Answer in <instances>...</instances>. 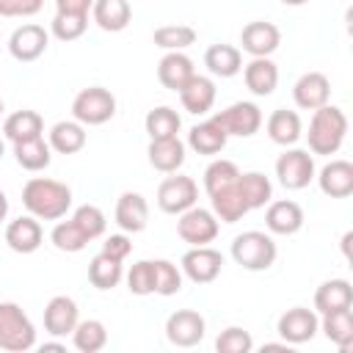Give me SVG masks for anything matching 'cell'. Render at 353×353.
Segmentation results:
<instances>
[{"label": "cell", "mask_w": 353, "mask_h": 353, "mask_svg": "<svg viewBox=\"0 0 353 353\" xmlns=\"http://www.w3.org/2000/svg\"><path fill=\"white\" fill-rule=\"evenodd\" d=\"M210 201H212L215 218L223 221V223H234V221H240V218L248 212V201L243 199V190H240L237 179H234L232 185H226V188L210 193Z\"/></svg>", "instance_id": "cb8c5ba5"}, {"label": "cell", "mask_w": 353, "mask_h": 353, "mask_svg": "<svg viewBox=\"0 0 353 353\" xmlns=\"http://www.w3.org/2000/svg\"><path fill=\"white\" fill-rule=\"evenodd\" d=\"M199 199V188L190 176L176 174V176H165L157 188V207L168 215H179L185 210H190Z\"/></svg>", "instance_id": "ba28073f"}, {"label": "cell", "mask_w": 353, "mask_h": 353, "mask_svg": "<svg viewBox=\"0 0 353 353\" xmlns=\"http://www.w3.org/2000/svg\"><path fill=\"white\" fill-rule=\"evenodd\" d=\"M149 163L163 174H174L185 163V143L179 138H160L149 143Z\"/></svg>", "instance_id": "f546056e"}, {"label": "cell", "mask_w": 353, "mask_h": 353, "mask_svg": "<svg viewBox=\"0 0 353 353\" xmlns=\"http://www.w3.org/2000/svg\"><path fill=\"white\" fill-rule=\"evenodd\" d=\"M215 350H218V353H251V350H254V339H251V334H248L245 328L229 325V328H223V331L218 334Z\"/></svg>", "instance_id": "f6af8a7d"}, {"label": "cell", "mask_w": 353, "mask_h": 353, "mask_svg": "<svg viewBox=\"0 0 353 353\" xmlns=\"http://www.w3.org/2000/svg\"><path fill=\"white\" fill-rule=\"evenodd\" d=\"M237 176H240V168L232 160H223V157L212 160L207 165V171H204V190H207V196L221 190V188H226V185H232Z\"/></svg>", "instance_id": "60d3db41"}, {"label": "cell", "mask_w": 353, "mask_h": 353, "mask_svg": "<svg viewBox=\"0 0 353 353\" xmlns=\"http://www.w3.org/2000/svg\"><path fill=\"white\" fill-rule=\"evenodd\" d=\"M265 226L273 234H295L303 226V210L298 201L281 199V201H268L265 212Z\"/></svg>", "instance_id": "d6986e66"}, {"label": "cell", "mask_w": 353, "mask_h": 353, "mask_svg": "<svg viewBox=\"0 0 353 353\" xmlns=\"http://www.w3.org/2000/svg\"><path fill=\"white\" fill-rule=\"evenodd\" d=\"M212 121L226 132V135H237V138H251L254 132H259L262 127V110L254 102H234L226 110L215 113Z\"/></svg>", "instance_id": "9c48e42d"}, {"label": "cell", "mask_w": 353, "mask_h": 353, "mask_svg": "<svg viewBox=\"0 0 353 353\" xmlns=\"http://www.w3.org/2000/svg\"><path fill=\"white\" fill-rule=\"evenodd\" d=\"M320 328L334 345H339L342 350H350V345H353V312L350 309L325 312L320 320Z\"/></svg>", "instance_id": "836d02e7"}, {"label": "cell", "mask_w": 353, "mask_h": 353, "mask_svg": "<svg viewBox=\"0 0 353 353\" xmlns=\"http://www.w3.org/2000/svg\"><path fill=\"white\" fill-rule=\"evenodd\" d=\"M328 97H331V83L323 72H306L292 85V99L301 110H317L328 105Z\"/></svg>", "instance_id": "9a60e30c"}, {"label": "cell", "mask_w": 353, "mask_h": 353, "mask_svg": "<svg viewBox=\"0 0 353 353\" xmlns=\"http://www.w3.org/2000/svg\"><path fill=\"white\" fill-rule=\"evenodd\" d=\"M347 135V116L336 105H323L312 113L309 121V152L312 154H336Z\"/></svg>", "instance_id": "7a4b0ae2"}, {"label": "cell", "mask_w": 353, "mask_h": 353, "mask_svg": "<svg viewBox=\"0 0 353 353\" xmlns=\"http://www.w3.org/2000/svg\"><path fill=\"white\" fill-rule=\"evenodd\" d=\"M124 276V268L119 259L108 256V254H97L91 262H88V281L97 287V290H113Z\"/></svg>", "instance_id": "e575fe53"}, {"label": "cell", "mask_w": 353, "mask_h": 353, "mask_svg": "<svg viewBox=\"0 0 353 353\" xmlns=\"http://www.w3.org/2000/svg\"><path fill=\"white\" fill-rule=\"evenodd\" d=\"M94 0H55V14H88Z\"/></svg>", "instance_id": "681fc988"}, {"label": "cell", "mask_w": 353, "mask_h": 353, "mask_svg": "<svg viewBox=\"0 0 353 353\" xmlns=\"http://www.w3.org/2000/svg\"><path fill=\"white\" fill-rule=\"evenodd\" d=\"M193 74H196L193 61H190L182 50L165 52V55L160 58V63H157V80H160L163 88H168V91H179Z\"/></svg>", "instance_id": "44dd1931"}, {"label": "cell", "mask_w": 353, "mask_h": 353, "mask_svg": "<svg viewBox=\"0 0 353 353\" xmlns=\"http://www.w3.org/2000/svg\"><path fill=\"white\" fill-rule=\"evenodd\" d=\"M41 6L44 0H0V17H33Z\"/></svg>", "instance_id": "7dc6e473"}, {"label": "cell", "mask_w": 353, "mask_h": 353, "mask_svg": "<svg viewBox=\"0 0 353 353\" xmlns=\"http://www.w3.org/2000/svg\"><path fill=\"white\" fill-rule=\"evenodd\" d=\"M152 39H154V44H157L160 50L174 52V50L190 47V44L196 41V30H193L190 25H163V28L154 30Z\"/></svg>", "instance_id": "ab89813d"}, {"label": "cell", "mask_w": 353, "mask_h": 353, "mask_svg": "<svg viewBox=\"0 0 353 353\" xmlns=\"http://www.w3.org/2000/svg\"><path fill=\"white\" fill-rule=\"evenodd\" d=\"M240 44L251 58H270V52H276L279 44H281V33H279V28L273 22L256 19V22H248L243 28Z\"/></svg>", "instance_id": "4fadbf2b"}, {"label": "cell", "mask_w": 353, "mask_h": 353, "mask_svg": "<svg viewBox=\"0 0 353 353\" xmlns=\"http://www.w3.org/2000/svg\"><path fill=\"white\" fill-rule=\"evenodd\" d=\"M130 251H132V240L127 234H110L102 243V254H108V256H113L119 262H124L130 256Z\"/></svg>", "instance_id": "c3c4849f"}, {"label": "cell", "mask_w": 353, "mask_h": 353, "mask_svg": "<svg viewBox=\"0 0 353 353\" xmlns=\"http://www.w3.org/2000/svg\"><path fill=\"white\" fill-rule=\"evenodd\" d=\"M276 243L265 232H243L232 240V259L245 270H268L276 262Z\"/></svg>", "instance_id": "277c9868"}, {"label": "cell", "mask_w": 353, "mask_h": 353, "mask_svg": "<svg viewBox=\"0 0 353 353\" xmlns=\"http://www.w3.org/2000/svg\"><path fill=\"white\" fill-rule=\"evenodd\" d=\"M204 66L215 77H234L237 72H243V52L232 44H212L204 52Z\"/></svg>", "instance_id": "83f0119b"}, {"label": "cell", "mask_w": 353, "mask_h": 353, "mask_svg": "<svg viewBox=\"0 0 353 353\" xmlns=\"http://www.w3.org/2000/svg\"><path fill=\"white\" fill-rule=\"evenodd\" d=\"M218 218L212 210H204V207H190L185 212H179V221H176V234L188 243V245H210L215 237H218Z\"/></svg>", "instance_id": "8992f818"}, {"label": "cell", "mask_w": 353, "mask_h": 353, "mask_svg": "<svg viewBox=\"0 0 353 353\" xmlns=\"http://www.w3.org/2000/svg\"><path fill=\"white\" fill-rule=\"evenodd\" d=\"M91 11H94V22L108 33L124 30L132 19L130 0H94Z\"/></svg>", "instance_id": "4316f807"}, {"label": "cell", "mask_w": 353, "mask_h": 353, "mask_svg": "<svg viewBox=\"0 0 353 353\" xmlns=\"http://www.w3.org/2000/svg\"><path fill=\"white\" fill-rule=\"evenodd\" d=\"M6 215H8V199H6V193L0 190V221H6Z\"/></svg>", "instance_id": "f907efd6"}, {"label": "cell", "mask_w": 353, "mask_h": 353, "mask_svg": "<svg viewBox=\"0 0 353 353\" xmlns=\"http://www.w3.org/2000/svg\"><path fill=\"white\" fill-rule=\"evenodd\" d=\"M50 240H52V245L58 248V251H66V254H77V251H83L91 240L80 232V226L69 218V221H58L55 226H52V232H50Z\"/></svg>", "instance_id": "f35d334b"}, {"label": "cell", "mask_w": 353, "mask_h": 353, "mask_svg": "<svg viewBox=\"0 0 353 353\" xmlns=\"http://www.w3.org/2000/svg\"><path fill=\"white\" fill-rule=\"evenodd\" d=\"M47 41H50L47 30H44L41 25L28 22V25H22V28H17V30L11 33V39H8V52H11L17 61L30 63V61H36V58L44 55Z\"/></svg>", "instance_id": "5bb4252c"}, {"label": "cell", "mask_w": 353, "mask_h": 353, "mask_svg": "<svg viewBox=\"0 0 353 353\" xmlns=\"http://www.w3.org/2000/svg\"><path fill=\"white\" fill-rule=\"evenodd\" d=\"M72 342L80 353H97L108 345V328L99 320H77L72 331Z\"/></svg>", "instance_id": "74e56055"}, {"label": "cell", "mask_w": 353, "mask_h": 353, "mask_svg": "<svg viewBox=\"0 0 353 353\" xmlns=\"http://www.w3.org/2000/svg\"><path fill=\"white\" fill-rule=\"evenodd\" d=\"M22 204L39 221H61L72 207V190L58 179L33 176L22 188Z\"/></svg>", "instance_id": "6da1fadb"}, {"label": "cell", "mask_w": 353, "mask_h": 353, "mask_svg": "<svg viewBox=\"0 0 353 353\" xmlns=\"http://www.w3.org/2000/svg\"><path fill=\"white\" fill-rule=\"evenodd\" d=\"M0 116H3V99H0Z\"/></svg>", "instance_id": "9f6ffc18"}, {"label": "cell", "mask_w": 353, "mask_h": 353, "mask_svg": "<svg viewBox=\"0 0 353 353\" xmlns=\"http://www.w3.org/2000/svg\"><path fill=\"white\" fill-rule=\"evenodd\" d=\"M265 130H268V138L279 146H292L301 135H303V127H301V116L295 110H287V108H279L268 116L265 121Z\"/></svg>", "instance_id": "d4e9b609"}, {"label": "cell", "mask_w": 353, "mask_h": 353, "mask_svg": "<svg viewBox=\"0 0 353 353\" xmlns=\"http://www.w3.org/2000/svg\"><path fill=\"white\" fill-rule=\"evenodd\" d=\"M77 320H80V309H77V303H74L72 298H66V295H55V298L44 306V328H47V334H52V336H66V334H72L74 325H77Z\"/></svg>", "instance_id": "e0dca14e"}, {"label": "cell", "mask_w": 353, "mask_h": 353, "mask_svg": "<svg viewBox=\"0 0 353 353\" xmlns=\"http://www.w3.org/2000/svg\"><path fill=\"white\" fill-rule=\"evenodd\" d=\"M36 345V328L30 317L14 301H0V350L25 353Z\"/></svg>", "instance_id": "3957f363"}, {"label": "cell", "mask_w": 353, "mask_h": 353, "mask_svg": "<svg viewBox=\"0 0 353 353\" xmlns=\"http://www.w3.org/2000/svg\"><path fill=\"white\" fill-rule=\"evenodd\" d=\"M6 154V143H3V138H0V157Z\"/></svg>", "instance_id": "11a10c76"}, {"label": "cell", "mask_w": 353, "mask_h": 353, "mask_svg": "<svg viewBox=\"0 0 353 353\" xmlns=\"http://www.w3.org/2000/svg\"><path fill=\"white\" fill-rule=\"evenodd\" d=\"M88 28V14H55L50 22V30L61 41H74L85 33Z\"/></svg>", "instance_id": "ee69618b"}, {"label": "cell", "mask_w": 353, "mask_h": 353, "mask_svg": "<svg viewBox=\"0 0 353 353\" xmlns=\"http://www.w3.org/2000/svg\"><path fill=\"white\" fill-rule=\"evenodd\" d=\"M226 141H229V135H226L212 119H207V121L190 127V132H188V146H190L196 154H218V152H223Z\"/></svg>", "instance_id": "f1b7e54d"}, {"label": "cell", "mask_w": 353, "mask_h": 353, "mask_svg": "<svg viewBox=\"0 0 353 353\" xmlns=\"http://www.w3.org/2000/svg\"><path fill=\"white\" fill-rule=\"evenodd\" d=\"M353 306V287L347 279H331L323 281L314 292V309L320 314L336 312V309H350Z\"/></svg>", "instance_id": "484cf974"}, {"label": "cell", "mask_w": 353, "mask_h": 353, "mask_svg": "<svg viewBox=\"0 0 353 353\" xmlns=\"http://www.w3.org/2000/svg\"><path fill=\"white\" fill-rule=\"evenodd\" d=\"M143 124H146L149 138L152 141H160V138H176V132L182 127V119H179V113L174 108L160 105V108H154V110L146 113V121Z\"/></svg>", "instance_id": "d590c367"}, {"label": "cell", "mask_w": 353, "mask_h": 353, "mask_svg": "<svg viewBox=\"0 0 353 353\" xmlns=\"http://www.w3.org/2000/svg\"><path fill=\"white\" fill-rule=\"evenodd\" d=\"M276 176L287 190H303L314 179V160L306 149H287L276 160Z\"/></svg>", "instance_id": "52a82bcc"}, {"label": "cell", "mask_w": 353, "mask_h": 353, "mask_svg": "<svg viewBox=\"0 0 353 353\" xmlns=\"http://www.w3.org/2000/svg\"><path fill=\"white\" fill-rule=\"evenodd\" d=\"M223 268V254L210 248V245H193L185 256H182V273L196 281V284H210L221 276Z\"/></svg>", "instance_id": "7c38bea8"}, {"label": "cell", "mask_w": 353, "mask_h": 353, "mask_svg": "<svg viewBox=\"0 0 353 353\" xmlns=\"http://www.w3.org/2000/svg\"><path fill=\"white\" fill-rule=\"evenodd\" d=\"M176 94L182 99V108L193 116H204L215 105V83L204 74H193Z\"/></svg>", "instance_id": "ffe728a7"}, {"label": "cell", "mask_w": 353, "mask_h": 353, "mask_svg": "<svg viewBox=\"0 0 353 353\" xmlns=\"http://www.w3.org/2000/svg\"><path fill=\"white\" fill-rule=\"evenodd\" d=\"M350 240H353V234H350V232H347V234H345V237H342V251H345V256H347V254H350Z\"/></svg>", "instance_id": "f5cc1de1"}, {"label": "cell", "mask_w": 353, "mask_h": 353, "mask_svg": "<svg viewBox=\"0 0 353 353\" xmlns=\"http://www.w3.org/2000/svg\"><path fill=\"white\" fill-rule=\"evenodd\" d=\"M204 331H207V323L193 309H176L165 320V336L176 347H193V345H199L204 339Z\"/></svg>", "instance_id": "8fae6325"}, {"label": "cell", "mask_w": 353, "mask_h": 353, "mask_svg": "<svg viewBox=\"0 0 353 353\" xmlns=\"http://www.w3.org/2000/svg\"><path fill=\"white\" fill-rule=\"evenodd\" d=\"M243 80L251 94L256 97H270L279 85V66L270 58H251L243 66Z\"/></svg>", "instance_id": "603a6c76"}, {"label": "cell", "mask_w": 353, "mask_h": 353, "mask_svg": "<svg viewBox=\"0 0 353 353\" xmlns=\"http://www.w3.org/2000/svg\"><path fill=\"white\" fill-rule=\"evenodd\" d=\"M116 223H119L121 232H130V234L143 232L146 223H149V204H146V199L141 193H132V190L121 193L119 201H116Z\"/></svg>", "instance_id": "ac0fdd59"}, {"label": "cell", "mask_w": 353, "mask_h": 353, "mask_svg": "<svg viewBox=\"0 0 353 353\" xmlns=\"http://www.w3.org/2000/svg\"><path fill=\"white\" fill-rule=\"evenodd\" d=\"M72 221L80 226V232H83L88 240H97V237H102V234H105V226H108V221H105V212H102L97 204H80V207L74 210Z\"/></svg>", "instance_id": "b9f144b4"}, {"label": "cell", "mask_w": 353, "mask_h": 353, "mask_svg": "<svg viewBox=\"0 0 353 353\" xmlns=\"http://www.w3.org/2000/svg\"><path fill=\"white\" fill-rule=\"evenodd\" d=\"M182 290V270L168 259H154V292L168 298Z\"/></svg>", "instance_id": "7bdbcfd3"}, {"label": "cell", "mask_w": 353, "mask_h": 353, "mask_svg": "<svg viewBox=\"0 0 353 353\" xmlns=\"http://www.w3.org/2000/svg\"><path fill=\"white\" fill-rule=\"evenodd\" d=\"M72 116L74 121H80L83 127H97V124H105L116 116V97L102 88V85H91V88H83L74 102H72Z\"/></svg>", "instance_id": "5b68a950"}, {"label": "cell", "mask_w": 353, "mask_h": 353, "mask_svg": "<svg viewBox=\"0 0 353 353\" xmlns=\"http://www.w3.org/2000/svg\"><path fill=\"white\" fill-rule=\"evenodd\" d=\"M41 132H44V119H41L36 110H17V113H11V116L3 121V135H6L11 143L39 138Z\"/></svg>", "instance_id": "4dcf8cb0"}, {"label": "cell", "mask_w": 353, "mask_h": 353, "mask_svg": "<svg viewBox=\"0 0 353 353\" xmlns=\"http://www.w3.org/2000/svg\"><path fill=\"white\" fill-rule=\"evenodd\" d=\"M127 287L132 295H152L154 292V262L141 259L127 273Z\"/></svg>", "instance_id": "bcb514c9"}, {"label": "cell", "mask_w": 353, "mask_h": 353, "mask_svg": "<svg viewBox=\"0 0 353 353\" xmlns=\"http://www.w3.org/2000/svg\"><path fill=\"white\" fill-rule=\"evenodd\" d=\"M320 190L331 199H345L353 193V163L347 160H331L320 168Z\"/></svg>", "instance_id": "7402d4cb"}, {"label": "cell", "mask_w": 353, "mask_h": 353, "mask_svg": "<svg viewBox=\"0 0 353 353\" xmlns=\"http://www.w3.org/2000/svg\"><path fill=\"white\" fill-rule=\"evenodd\" d=\"M284 6H303V3H309V0H281Z\"/></svg>", "instance_id": "db71d44e"}, {"label": "cell", "mask_w": 353, "mask_h": 353, "mask_svg": "<svg viewBox=\"0 0 353 353\" xmlns=\"http://www.w3.org/2000/svg\"><path fill=\"white\" fill-rule=\"evenodd\" d=\"M50 152H52V149H50V143L44 141V135L14 143V157H17V163H19L25 171H44V168L50 165V160H52Z\"/></svg>", "instance_id": "d6a6232c"}, {"label": "cell", "mask_w": 353, "mask_h": 353, "mask_svg": "<svg viewBox=\"0 0 353 353\" xmlns=\"http://www.w3.org/2000/svg\"><path fill=\"white\" fill-rule=\"evenodd\" d=\"M276 331H279V336H281L287 345H303V342L314 339V334L320 331V320H317V314H314L312 309H306V306H292V309H287V312L279 317Z\"/></svg>", "instance_id": "30bf717a"}, {"label": "cell", "mask_w": 353, "mask_h": 353, "mask_svg": "<svg viewBox=\"0 0 353 353\" xmlns=\"http://www.w3.org/2000/svg\"><path fill=\"white\" fill-rule=\"evenodd\" d=\"M44 350H66V345H61V342H44L41 345V353Z\"/></svg>", "instance_id": "816d5d0a"}, {"label": "cell", "mask_w": 353, "mask_h": 353, "mask_svg": "<svg viewBox=\"0 0 353 353\" xmlns=\"http://www.w3.org/2000/svg\"><path fill=\"white\" fill-rule=\"evenodd\" d=\"M237 185L243 190V199L248 201V210H259L265 207L270 199H273V185L265 174L259 171H248V174H240L237 176Z\"/></svg>", "instance_id": "8d00e7d4"}, {"label": "cell", "mask_w": 353, "mask_h": 353, "mask_svg": "<svg viewBox=\"0 0 353 353\" xmlns=\"http://www.w3.org/2000/svg\"><path fill=\"white\" fill-rule=\"evenodd\" d=\"M41 240H44V232H41L39 218L33 215H19L17 221L6 226V243L17 254H33L41 245Z\"/></svg>", "instance_id": "2e32d148"}, {"label": "cell", "mask_w": 353, "mask_h": 353, "mask_svg": "<svg viewBox=\"0 0 353 353\" xmlns=\"http://www.w3.org/2000/svg\"><path fill=\"white\" fill-rule=\"evenodd\" d=\"M47 143L58 154H77L85 146V127L80 121H58L52 124Z\"/></svg>", "instance_id": "1f68e13d"}]
</instances>
